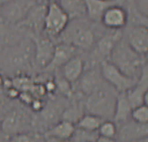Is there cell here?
I'll return each instance as SVG.
<instances>
[{
  "label": "cell",
  "mask_w": 148,
  "mask_h": 142,
  "mask_svg": "<svg viewBox=\"0 0 148 142\" xmlns=\"http://www.w3.org/2000/svg\"><path fill=\"white\" fill-rule=\"evenodd\" d=\"M102 83L103 82L101 77H100V74H98L95 70H92V71H89L88 73H86L84 76H82L79 85L82 93H84L85 95H89Z\"/></svg>",
  "instance_id": "7402d4cb"
},
{
  "label": "cell",
  "mask_w": 148,
  "mask_h": 142,
  "mask_svg": "<svg viewBox=\"0 0 148 142\" xmlns=\"http://www.w3.org/2000/svg\"><path fill=\"white\" fill-rule=\"evenodd\" d=\"M45 90H46L47 93H54L56 91V84H55L54 80H47L44 84Z\"/></svg>",
  "instance_id": "1f68e13d"
},
{
  "label": "cell",
  "mask_w": 148,
  "mask_h": 142,
  "mask_svg": "<svg viewBox=\"0 0 148 142\" xmlns=\"http://www.w3.org/2000/svg\"><path fill=\"white\" fill-rule=\"evenodd\" d=\"M133 106L130 104L125 92L118 93L116 96L115 105L113 111V120L115 123H124L131 118Z\"/></svg>",
  "instance_id": "d6986e66"
},
{
  "label": "cell",
  "mask_w": 148,
  "mask_h": 142,
  "mask_svg": "<svg viewBox=\"0 0 148 142\" xmlns=\"http://www.w3.org/2000/svg\"><path fill=\"white\" fill-rule=\"evenodd\" d=\"M102 77L117 93L127 92L136 84V79L127 76L110 61H104L101 65Z\"/></svg>",
  "instance_id": "8992f818"
},
{
  "label": "cell",
  "mask_w": 148,
  "mask_h": 142,
  "mask_svg": "<svg viewBox=\"0 0 148 142\" xmlns=\"http://www.w3.org/2000/svg\"><path fill=\"white\" fill-rule=\"evenodd\" d=\"M70 21L73 23L69 22L65 30L59 35L64 39L62 43L69 44L76 48L89 49L95 42L94 31L86 22L80 21L79 18Z\"/></svg>",
  "instance_id": "3957f363"
},
{
  "label": "cell",
  "mask_w": 148,
  "mask_h": 142,
  "mask_svg": "<svg viewBox=\"0 0 148 142\" xmlns=\"http://www.w3.org/2000/svg\"><path fill=\"white\" fill-rule=\"evenodd\" d=\"M104 120L105 119L91 113L83 114L76 123V128L87 132H97Z\"/></svg>",
  "instance_id": "603a6c76"
},
{
  "label": "cell",
  "mask_w": 148,
  "mask_h": 142,
  "mask_svg": "<svg viewBox=\"0 0 148 142\" xmlns=\"http://www.w3.org/2000/svg\"><path fill=\"white\" fill-rule=\"evenodd\" d=\"M33 52L34 46L32 40L31 42L21 41L14 44L5 52L3 57L5 69H8L9 71H21L30 67V64L33 61Z\"/></svg>",
  "instance_id": "277c9868"
},
{
  "label": "cell",
  "mask_w": 148,
  "mask_h": 142,
  "mask_svg": "<svg viewBox=\"0 0 148 142\" xmlns=\"http://www.w3.org/2000/svg\"><path fill=\"white\" fill-rule=\"evenodd\" d=\"M28 124V117L22 110H12L1 119V132L7 135L22 132Z\"/></svg>",
  "instance_id": "8fae6325"
},
{
  "label": "cell",
  "mask_w": 148,
  "mask_h": 142,
  "mask_svg": "<svg viewBox=\"0 0 148 142\" xmlns=\"http://www.w3.org/2000/svg\"><path fill=\"white\" fill-rule=\"evenodd\" d=\"M9 142H36V140L34 137H32L31 135L27 134V133L19 132L11 135Z\"/></svg>",
  "instance_id": "83f0119b"
},
{
  "label": "cell",
  "mask_w": 148,
  "mask_h": 142,
  "mask_svg": "<svg viewBox=\"0 0 148 142\" xmlns=\"http://www.w3.org/2000/svg\"><path fill=\"white\" fill-rule=\"evenodd\" d=\"M36 2H41V1H43V0H35Z\"/></svg>",
  "instance_id": "74e56055"
},
{
  "label": "cell",
  "mask_w": 148,
  "mask_h": 142,
  "mask_svg": "<svg viewBox=\"0 0 148 142\" xmlns=\"http://www.w3.org/2000/svg\"><path fill=\"white\" fill-rule=\"evenodd\" d=\"M122 37L123 34L121 30H113V32L104 35L97 42L95 53L100 58H108L112 51L114 46Z\"/></svg>",
  "instance_id": "2e32d148"
},
{
  "label": "cell",
  "mask_w": 148,
  "mask_h": 142,
  "mask_svg": "<svg viewBox=\"0 0 148 142\" xmlns=\"http://www.w3.org/2000/svg\"><path fill=\"white\" fill-rule=\"evenodd\" d=\"M131 119L139 124L148 123V105L140 104L134 107L131 112Z\"/></svg>",
  "instance_id": "d4e9b609"
},
{
  "label": "cell",
  "mask_w": 148,
  "mask_h": 142,
  "mask_svg": "<svg viewBox=\"0 0 148 142\" xmlns=\"http://www.w3.org/2000/svg\"><path fill=\"white\" fill-rule=\"evenodd\" d=\"M148 72L147 65H145L142 69L138 79H136V84L130 88L127 92V98L130 104H132L133 108L138 106L140 104H144V96L148 93Z\"/></svg>",
  "instance_id": "4fadbf2b"
},
{
  "label": "cell",
  "mask_w": 148,
  "mask_h": 142,
  "mask_svg": "<svg viewBox=\"0 0 148 142\" xmlns=\"http://www.w3.org/2000/svg\"><path fill=\"white\" fill-rule=\"evenodd\" d=\"M36 3L35 0H8L7 3L0 8L2 9L0 18L8 23H18Z\"/></svg>",
  "instance_id": "9c48e42d"
},
{
  "label": "cell",
  "mask_w": 148,
  "mask_h": 142,
  "mask_svg": "<svg viewBox=\"0 0 148 142\" xmlns=\"http://www.w3.org/2000/svg\"><path fill=\"white\" fill-rule=\"evenodd\" d=\"M44 1V0H43ZM46 1H49V2H54V1H57V0H46Z\"/></svg>",
  "instance_id": "d590c367"
},
{
  "label": "cell",
  "mask_w": 148,
  "mask_h": 142,
  "mask_svg": "<svg viewBox=\"0 0 148 142\" xmlns=\"http://www.w3.org/2000/svg\"><path fill=\"white\" fill-rule=\"evenodd\" d=\"M29 105H30V107H31V109L33 111H35V112H40L45 106V102L39 98H34L33 99V101L31 102V104H30Z\"/></svg>",
  "instance_id": "4dcf8cb0"
},
{
  "label": "cell",
  "mask_w": 148,
  "mask_h": 142,
  "mask_svg": "<svg viewBox=\"0 0 148 142\" xmlns=\"http://www.w3.org/2000/svg\"><path fill=\"white\" fill-rule=\"evenodd\" d=\"M76 130L75 124L66 120H61L56 123L54 126L47 132V136H53V137L63 139V140H70Z\"/></svg>",
  "instance_id": "44dd1931"
},
{
  "label": "cell",
  "mask_w": 148,
  "mask_h": 142,
  "mask_svg": "<svg viewBox=\"0 0 148 142\" xmlns=\"http://www.w3.org/2000/svg\"><path fill=\"white\" fill-rule=\"evenodd\" d=\"M117 92L110 84L102 83L87 95L85 108L88 113L94 114L103 119L112 118Z\"/></svg>",
  "instance_id": "7a4b0ae2"
},
{
  "label": "cell",
  "mask_w": 148,
  "mask_h": 142,
  "mask_svg": "<svg viewBox=\"0 0 148 142\" xmlns=\"http://www.w3.org/2000/svg\"><path fill=\"white\" fill-rule=\"evenodd\" d=\"M84 70V62L80 56H73L61 67L62 76L69 82H75L80 79Z\"/></svg>",
  "instance_id": "e0dca14e"
},
{
  "label": "cell",
  "mask_w": 148,
  "mask_h": 142,
  "mask_svg": "<svg viewBox=\"0 0 148 142\" xmlns=\"http://www.w3.org/2000/svg\"><path fill=\"white\" fill-rule=\"evenodd\" d=\"M143 55L134 51L124 37L117 42L108 56L110 63L127 76L135 79H138L145 66L143 64Z\"/></svg>",
  "instance_id": "6da1fadb"
},
{
  "label": "cell",
  "mask_w": 148,
  "mask_h": 142,
  "mask_svg": "<svg viewBox=\"0 0 148 142\" xmlns=\"http://www.w3.org/2000/svg\"><path fill=\"white\" fill-rule=\"evenodd\" d=\"M148 134V127L147 124H139L135 121L129 120L124 122L123 125L117 130L118 138L122 142H131L138 140V139L146 138Z\"/></svg>",
  "instance_id": "5bb4252c"
},
{
  "label": "cell",
  "mask_w": 148,
  "mask_h": 142,
  "mask_svg": "<svg viewBox=\"0 0 148 142\" xmlns=\"http://www.w3.org/2000/svg\"><path fill=\"white\" fill-rule=\"evenodd\" d=\"M77 48L66 43H61L54 46V51L52 58L45 71H54L61 68L67 61L70 60L76 54Z\"/></svg>",
  "instance_id": "9a60e30c"
},
{
  "label": "cell",
  "mask_w": 148,
  "mask_h": 142,
  "mask_svg": "<svg viewBox=\"0 0 148 142\" xmlns=\"http://www.w3.org/2000/svg\"><path fill=\"white\" fill-rule=\"evenodd\" d=\"M47 5L41 2H37L34 4L31 9L27 12L25 16L18 22V25L31 33V36L40 35V33L44 31Z\"/></svg>",
  "instance_id": "52a82bcc"
},
{
  "label": "cell",
  "mask_w": 148,
  "mask_h": 142,
  "mask_svg": "<svg viewBox=\"0 0 148 142\" xmlns=\"http://www.w3.org/2000/svg\"><path fill=\"white\" fill-rule=\"evenodd\" d=\"M70 19L56 1L49 2L47 5L44 21V31L49 37H58L62 33Z\"/></svg>",
  "instance_id": "5b68a950"
},
{
  "label": "cell",
  "mask_w": 148,
  "mask_h": 142,
  "mask_svg": "<svg viewBox=\"0 0 148 142\" xmlns=\"http://www.w3.org/2000/svg\"><path fill=\"white\" fill-rule=\"evenodd\" d=\"M0 132H1V119H0Z\"/></svg>",
  "instance_id": "8d00e7d4"
},
{
  "label": "cell",
  "mask_w": 148,
  "mask_h": 142,
  "mask_svg": "<svg viewBox=\"0 0 148 142\" xmlns=\"http://www.w3.org/2000/svg\"><path fill=\"white\" fill-rule=\"evenodd\" d=\"M136 4V11L140 14V15L147 16V0H134Z\"/></svg>",
  "instance_id": "f1b7e54d"
},
{
  "label": "cell",
  "mask_w": 148,
  "mask_h": 142,
  "mask_svg": "<svg viewBox=\"0 0 148 142\" xmlns=\"http://www.w3.org/2000/svg\"><path fill=\"white\" fill-rule=\"evenodd\" d=\"M18 98L21 99V101L23 102V104L29 105L35 97L33 96L29 91H22V92H19V95H18Z\"/></svg>",
  "instance_id": "f546056e"
},
{
  "label": "cell",
  "mask_w": 148,
  "mask_h": 142,
  "mask_svg": "<svg viewBox=\"0 0 148 142\" xmlns=\"http://www.w3.org/2000/svg\"><path fill=\"white\" fill-rule=\"evenodd\" d=\"M31 40L34 46L33 62L40 70H45L51 62L54 51V44L51 39L40 37L39 35L31 36Z\"/></svg>",
  "instance_id": "ba28073f"
},
{
  "label": "cell",
  "mask_w": 148,
  "mask_h": 142,
  "mask_svg": "<svg viewBox=\"0 0 148 142\" xmlns=\"http://www.w3.org/2000/svg\"><path fill=\"white\" fill-rule=\"evenodd\" d=\"M55 84H56V90L60 91V93L63 96L70 97L72 95V87H71V82H69L68 80L65 79L62 76L60 79L54 80Z\"/></svg>",
  "instance_id": "4316f807"
},
{
  "label": "cell",
  "mask_w": 148,
  "mask_h": 142,
  "mask_svg": "<svg viewBox=\"0 0 148 142\" xmlns=\"http://www.w3.org/2000/svg\"><path fill=\"white\" fill-rule=\"evenodd\" d=\"M57 3L70 20L86 16L85 4L83 0H57Z\"/></svg>",
  "instance_id": "ffe728a7"
},
{
  "label": "cell",
  "mask_w": 148,
  "mask_h": 142,
  "mask_svg": "<svg viewBox=\"0 0 148 142\" xmlns=\"http://www.w3.org/2000/svg\"><path fill=\"white\" fill-rule=\"evenodd\" d=\"M134 51L140 55H145L148 52V28L146 24H138L129 30L125 38Z\"/></svg>",
  "instance_id": "7c38bea8"
},
{
  "label": "cell",
  "mask_w": 148,
  "mask_h": 142,
  "mask_svg": "<svg viewBox=\"0 0 148 142\" xmlns=\"http://www.w3.org/2000/svg\"><path fill=\"white\" fill-rule=\"evenodd\" d=\"M7 2H8V0H0V8L3 7Z\"/></svg>",
  "instance_id": "e575fe53"
},
{
  "label": "cell",
  "mask_w": 148,
  "mask_h": 142,
  "mask_svg": "<svg viewBox=\"0 0 148 142\" xmlns=\"http://www.w3.org/2000/svg\"><path fill=\"white\" fill-rule=\"evenodd\" d=\"M83 115L82 107L77 104H74L68 107L62 113V120H66L71 122L73 124H76L79 119Z\"/></svg>",
  "instance_id": "cb8c5ba5"
},
{
  "label": "cell",
  "mask_w": 148,
  "mask_h": 142,
  "mask_svg": "<svg viewBox=\"0 0 148 142\" xmlns=\"http://www.w3.org/2000/svg\"><path fill=\"white\" fill-rule=\"evenodd\" d=\"M100 21L108 29L121 30L129 21V13L120 3L113 4L105 11Z\"/></svg>",
  "instance_id": "30bf717a"
},
{
  "label": "cell",
  "mask_w": 148,
  "mask_h": 142,
  "mask_svg": "<svg viewBox=\"0 0 148 142\" xmlns=\"http://www.w3.org/2000/svg\"><path fill=\"white\" fill-rule=\"evenodd\" d=\"M85 4L86 16L92 21H100L102 15L108 7L120 3L119 0H83Z\"/></svg>",
  "instance_id": "ac0fdd59"
},
{
  "label": "cell",
  "mask_w": 148,
  "mask_h": 142,
  "mask_svg": "<svg viewBox=\"0 0 148 142\" xmlns=\"http://www.w3.org/2000/svg\"><path fill=\"white\" fill-rule=\"evenodd\" d=\"M45 142H69V140H63V139L53 137V136H47V138L45 140Z\"/></svg>",
  "instance_id": "836d02e7"
},
{
  "label": "cell",
  "mask_w": 148,
  "mask_h": 142,
  "mask_svg": "<svg viewBox=\"0 0 148 142\" xmlns=\"http://www.w3.org/2000/svg\"><path fill=\"white\" fill-rule=\"evenodd\" d=\"M97 132H99V135H101V136L114 138L117 134L116 124L112 121L104 120V122L100 125V127H99V129H98Z\"/></svg>",
  "instance_id": "484cf974"
},
{
  "label": "cell",
  "mask_w": 148,
  "mask_h": 142,
  "mask_svg": "<svg viewBox=\"0 0 148 142\" xmlns=\"http://www.w3.org/2000/svg\"><path fill=\"white\" fill-rule=\"evenodd\" d=\"M95 142H116L114 138H110V137H105V136H97Z\"/></svg>",
  "instance_id": "d6a6232c"
},
{
  "label": "cell",
  "mask_w": 148,
  "mask_h": 142,
  "mask_svg": "<svg viewBox=\"0 0 148 142\" xmlns=\"http://www.w3.org/2000/svg\"><path fill=\"white\" fill-rule=\"evenodd\" d=\"M85 142H95V141H93V140H90V141H85Z\"/></svg>",
  "instance_id": "f35d334b"
}]
</instances>
